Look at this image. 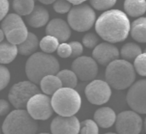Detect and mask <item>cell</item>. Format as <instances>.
I'll list each match as a JSON object with an SVG mask.
<instances>
[{
  "mask_svg": "<svg viewBox=\"0 0 146 134\" xmlns=\"http://www.w3.org/2000/svg\"><path fill=\"white\" fill-rule=\"evenodd\" d=\"M59 68V61L54 56L44 52H36L27 59L25 72L29 81L39 84L45 76L56 74Z\"/></svg>",
  "mask_w": 146,
  "mask_h": 134,
  "instance_id": "7a4b0ae2",
  "label": "cell"
},
{
  "mask_svg": "<svg viewBox=\"0 0 146 134\" xmlns=\"http://www.w3.org/2000/svg\"><path fill=\"white\" fill-rule=\"evenodd\" d=\"M124 9L128 15L139 17L146 12V0H125Z\"/></svg>",
  "mask_w": 146,
  "mask_h": 134,
  "instance_id": "7402d4cb",
  "label": "cell"
},
{
  "mask_svg": "<svg viewBox=\"0 0 146 134\" xmlns=\"http://www.w3.org/2000/svg\"><path fill=\"white\" fill-rule=\"evenodd\" d=\"M34 0H13L12 6L16 14L20 16H27L35 7Z\"/></svg>",
  "mask_w": 146,
  "mask_h": 134,
  "instance_id": "d4e9b609",
  "label": "cell"
},
{
  "mask_svg": "<svg viewBox=\"0 0 146 134\" xmlns=\"http://www.w3.org/2000/svg\"><path fill=\"white\" fill-rule=\"evenodd\" d=\"M67 1L69 2H70L71 4H73L74 5H77L82 4L87 0H67Z\"/></svg>",
  "mask_w": 146,
  "mask_h": 134,
  "instance_id": "74e56055",
  "label": "cell"
},
{
  "mask_svg": "<svg viewBox=\"0 0 146 134\" xmlns=\"http://www.w3.org/2000/svg\"><path fill=\"white\" fill-rule=\"evenodd\" d=\"M27 111L35 120L48 119L54 111L51 99L41 93L34 95L29 101L26 106Z\"/></svg>",
  "mask_w": 146,
  "mask_h": 134,
  "instance_id": "30bf717a",
  "label": "cell"
},
{
  "mask_svg": "<svg viewBox=\"0 0 146 134\" xmlns=\"http://www.w3.org/2000/svg\"><path fill=\"white\" fill-rule=\"evenodd\" d=\"M39 93L40 90L35 83L30 81H21L10 88L8 99L15 108L23 109L31 98Z\"/></svg>",
  "mask_w": 146,
  "mask_h": 134,
  "instance_id": "ba28073f",
  "label": "cell"
},
{
  "mask_svg": "<svg viewBox=\"0 0 146 134\" xmlns=\"http://www.w3.org/2000/svg\"><path fill=\"white\" fill-rule=\"evenodd\" d=\"M69 44L72 48V54L70 57L72 58H76L81 56V55L83 52V45L79 41H71Z\"/></svg>",
  "mask_w": 146,
  "mask_h": 134,
  "instance_id": "e575fe53",
  "label": "cell"
},
{
  "mask_svg": "<svg viewBox=\"0 0 146 134\" xmlns=\"http://www.w3.org/2000/svg\"><path fill=\"white\" fill-rule=\"evenodd\" d=\"M80 124L78 119L74 115H59L52 120L50 129L52 134H78Z\"/></svg>",
  "mask_w": 146,
  "mask_h": 134,
  "instance_id": "5bb4252c",
  "label": "cell"
},
{
  "mask_svg": "<svg viewBox=\"0 0 146 134\" xmlns=\"http://www.w3.org/2000/svg\"><path fill=\"white\" fill-rule=\"evenodd\" d=\"M94 9L87 4L74 5L67 15V22L70 27L78 32L89 30L96 22Z\"/></svg>",
  "mask_w": 146,
  "mask_h": 134,
  "instance_id": "8992f818",
  "label": "cell"
},
{
  "mask_svg": "<svg viewBox=\"0 0 146 134\" xmlns=\"http://www.w3.org/2000/svg\"><path fill=\"white\" fill-rule=\"evenodd\" d=\"M142 127V119L134 111H124L116 116L115 128L118 134H139Z\"/></svg>",
  "mask_w": 146,
  "mask_h": 134,
  "instance_id": "9c48e42d",
  "label": "cell"
},
{
  "mask_svg": "<svg viewBox=\"0 0 146 134\" xmlns=\"http://www.w3.org/2000/svg\"><path fill=\"white\" fill-rule=\"evenodd\" d=\"M71 70L82 81L94 80L98 73L97 62L93 57L80 56L75 58L71 64Z\"/></svg>",
  "mask_w": 146,
  "mask_h": 134,
  "instance_id": "4fadbf2b",
  "label": "cell"
},
{
  "mask_svg": "<svg viewBox=\"0 0 146 134\" xmlns=\"http://www.w3.org/2000/svg\"><path fill=\"white\" fill-rule=\"evenodd\" d=\"M117 0H90L92 7L99 11L108 10L116 3Z\"/></svg>",
  "mask_w": 146,
  "mask_h": 134,
  "instance_id": "f546056e",
  "label": "cell"
},
{
  "mask_svg": "<svg viewBox=\"0 0 146 134\" xmlns=\"http://www.w3.org/2000/svg\"><path fill=\"white\" fill-rule=\"evenodd\" d=\"M85 95L93 104L101 105L108 101L111 95L110 85L101 79H94L85 88Z\"/></svg>",
  "mask_w": 146,
  "mask_h": 134,
  "instance_id": "7c38bea8",
  "label": "cell"
},
{
  "mask_svg": "<svg viewBox=\"0 0 146 134\" xmlns=\"http://www.w3.org/2000/svg\"><path fill=\"white\" fill-rule=\"evenodd\" d=\"M0 41H2L4 40V39H5V33L1 29L0 30Z\"/></svg>",
  "mask_w": 146,
  "mask_h": 134,
  "instance_id": "ab89813d",
  "label": "cell"
},
{
  "mask_svg": "<svg viewBox=\"0 0 146 134\" xmlns=\"http://www.w3.org/2000/svg\"><path fill=\"white\" fill-rule=\"evenodd\" d=\"M1 3V20H3L7 15L9 10V2L8 0H0Z\"/></svg>",
  "mask_w": 146,
  "mask_h": 134,
  "instance_id": "d590c367",
  "label": "cell"
},
{
  "mask_svg": "<svg viewBox=\"0 0 146 134\" xmlns=\"http://www.w3.org/2000/svg\"><path fill=\"white\" fill-rule=\"evenodd\" d=\"M49 20V14L44 7L36 5L32 12L26 16L27 24L33 28H40L47 24Z\"/></svg>",
  "mask_w": 146,
  "mask_h": 134,
  "instance_id": "e0dca14e",
  "label": "cell"
},
{
  "mask_svg": "<svg viewBox=\"0 0 146 134\" xmlns=\"http://www.w3.org/2000/svg\"><path fill=\"white\" fill-rule=\"evenodd\" d=\"M141 53H142L141 47L138 44L132 42L127 43L124 44L120 52V54L123 60L128 61L135 60Z\"/></svg>",
  "mask_w": 146,
  "mask_h": 134,
  "instance_id": "cb8c5ba5",
  "label": "cell"
},
{
  "mask_svg": "<svg viewBox=\"0 0 146 134\" xmlns=\"http://www.w3.org/2000/svg\"><path fill=\"white\" fill-rule=\"evenodd\" d=\"M71 8V3L67 0H56L53 3L54 11L59 14L68 12Z\"/></svg>",
  "mask_w": 146,
  "mask_h": 134,
  "instance_id": "1f68e13d",
  "label": "cell"
},
{
  "mask_svg": "<svg viewBox=\"0 0 146 134\" xmlns=\"http://www.w3.org/2000/svg\"><path fill=\"white\" fill-rule=\"evenodd\" d=\"M126 99L133 111L139 114H146V79L134 82L128 90Z\"/></svg>",
  "mask_w": 146,
  "mask_h": 134,
  "instance_id": "8fae6325",
  "label": "cell"
},
{
  "mask_svg": "<svg viewBox=\"0 0 146 134\" xmlns=\"http://www.w3.org/2000/svg\"><path fill=\"white\" fill-rule=\"evenodd\" d=\"M39 134H50V133H40Z\"/></svg>",
  "mask_w": 146,
  "mask_h": 134,
  "instance_id": "7bdbcfd3",
  "label": "cell"
},
{
  "mask_svg": "<svg viewBox=\"0 0 146 134\" xmlns=\"http://www.w3.org/2000/svg\"><path fill=\"white\" fill-rule=\"evenodd\" d=\"M94 119L98 126L107 128L112 126L115 123L116 115L111 108L103 107L96 110L94 115Z\"/></svg>",
  "mask_w": 146,
  "mask_h": 134,
  "instance_id": "ac0fdd59",
  "label": "cell"
},
{
  "mask_svg": "<svg viewBox=\"0 0 146 134\" xmlns=\"http://www.w3.org/2000/svg\"><path fill=\"white\" fill-rule=\"evenodd\" d=\"M10 104L5 99H1L0 101V114L1 116L5 115L10 110Z\"/></svg>",
  "mask_w": 146,
  "mask_h": 134,
  "instance_id": "8d00e7d4",
  "label": "cell"
},
{
  "mask_svg": "<svg viewBox=\"0 0 146 134\" xmlns=\"http://www.w3.org/2000/svg\"><path fill=\"white\" fill-rule=\"evenodd\" d=\"M59 44L58 39L48 35L44 36L39 41V47L43 52L49 54L57 51Z\"/></svg>",
  "mask_w": 146,
  "mask_h": 134,
  "instance_id": "4316f807",
  "label": "cell"
},
{
  "mask_svg": "<svg viewBox=\"0 0 146 134\" xmlns=\"http://www.w3.org/2000/svg\"><path fill=\"white\" fill-rule=\"evenodd\" d=\"M78 134H99L98 125L92 120H83L80 124Z\"/></svg>",
  "mask_w": 146,
  "mask_h": 134,
  "instance_id": "83f0119b",
  "label": "cell"
},
{
  "mask_svg": "<svg viewBox=\"0 0 146 134\" xmlns=\"http://www.w3.org/2000/svg\"><path fill=\"white\" fill-rule=\"evenodd\" d=\"M120 55L117 48L112 43L105 42L99 44L92 51V57L100 65L107 66L119 59Z\"/></svg>",
  "mask_w": 146,
  "mask_h": 134,
  "instance_id": "9a60e30c",
  "label": "cell"
},
{
  "mask_svg": "<svg viewBox=\"0 0 146 134\" xmlns=\"http://www.w3.org/2000/svg\"><path fill=\"white\" fill-rule=\"evenodd\" d=\"M79 94L72 88L62 87L52 96L51 104L54 111L59 115L71 116L79 110L81 106Z\"/></svg>",
  "mask_w": 146,
  "mask_h": 134,
  "instance_id": "5b68a950",
  "label": "cell"
},
{
  "mask_svg": "<svg viewBox=\"0 0 146 134\" xmlns=\"http://www.w3.org/2000/svg\"><path fill=\"white\" fill-rule=\"evenodd\" d=\"M1 30L6 40L16 45L22 43L27 37V28L20 15L16 13L7 14L1 23Z\"/></svg>",
  "mask_w": 146,
  "mask_h": 134,
  "instance_id": "52a82bcc",
  "label": "cell"
},
{
  "mask_svg": "<svg viewBox=\"0 0 146 134\" xmlns=\"http://www.w3.org/2000/svg\"><path fill=\"white\" fill-rule=\"evenodd\" d=\"M38 46L39 42L36 35L34 33L29 32L27 38L18 45V53L23 56L32 55L35 53Z\"/></svg>",
  "mask_w": 146,
  "mask_h": 134,
  "instance_id": "603a6c76",
  "label": "cell"
},
{
  "mask_svg": "<svg viewBox=\"0 0 146 134\" xmlns=\"http://www.w3.org/2000/svg\"><path fill=\"white\" fill-rule=\"evenodd\" d=\"M58 56L62 58H67L71 57L72 54V48L69 43L65 42L61 43L57 49Z\"/></svg>",
  "mask_w": 146,
  "mask_h": 134,
  "instance_id": "836d02e7",
  "label": "cell"
},
{
  "mask_svg": "<svg viewBox=\"0 0 146 134\" xmlns=\"http://www.w3.org/2000/svg\"><path fill=\"white\" fill-rule=\"evenodd\" d=\"M40 3L45 4V5H49L51 3H54L56 0H38Z\"/></svg>",
  "mask_w": 146,
  "mask_h": 134,
  "instance_id": "f35d334b",
  "label": "cell"
},
{
  "mask_svg": "<svg viewBox=\"0 0 146 134\" xmlns=\"http://www.w3.org/2000/svg\"><path fill=\"white\" fill-rule=\"evenodd\" d=\"M130 34L135 41L146 43V17H140L132 22Z\"/></svg>",
  "mask_w": 146,
  "mask_h": 134,
  "instance_id": "44dd1931",
  "label": "cell"
},
{
  "mask_svg": "<svg viewBox=\"0 0 146 134\" xmlns=\"http://www.w3.org/2000/svg\"><path fill=\"white\" fill-rule=\"evenodd\" d=\"M95 29L98 35L111 43L125 40L130 32L131 24L127 15L117 9L103 12L96 19Z\"/></svg>",
  "mask_w": 146,
  "mask_h": 134,
  "instance_id": "6da1fadb",
  "label": "cell"
},
{
  "mask_svg": "<svg viewBox=\"0 0 146 134\" xmlns=\"http://www.w3.org/2000/svg\"><path fill=\"white\" fill-rule=\"evenodd\" d=\"M144 52H146V48H145V49H144Z\"/></svg>",
  "mask_w": 146,
  "mask_h": 134,
  "instance_id": "ee69618b",
  "label": "cell"
},
{
  "mask_svg": "<svg viewBox=\"0 0 146 134\" xmlns=\"http://www.w3.org/2000/svg\"><path fill=\"white\" fill-rule=\"evenodd\" d=\"M133 66L139 75L146 77V52L141 53L135 58Z\"/></svg>",
  "mask_w": 146,
  "mask_h": 134,
  "instance_id": "f1b7e54d",
  "label": "cell"
},
{
  "mask_svg": "<svg viewBox=\"0 0 146 134\" xmlns=\"http://www.w3.org/2000/svg\"><path fill=\"white\" fill-rule=\"evenodd\" d=\"M56 76L61 81L63 87L72 89L76 87L78 78L72 70L64 69L59 71Z\"/></svg>",
  "mask_w": 146,
  "mask_h": 134,
  "instance_id": "484cf974",
  "label": "cell"
},
{
  "mask_svg": "<svg viewBox=\"0 0 146 134\" xmlns=\"http://www.w3.org/2000/svg\"><path fill=\"white\" fill-rule=\"evenodd\" d=\"M10 79V73L9 69L1 65L0 66V86L2 90L9 84Z\"/></svg>",
  "mask_w": 146,
  "mask_h": 134,
  "instance_id": "d6a6232c",
  "label": "cell"
},
{
  "mask_svg": "<svg viewBox=\"0 0 146 134\" xmlns=\"http://www.w3.org/2000/svg\"><path fill=\"white\" fill-rule=\"evenodd\" d=\"M18 53V45L6 40L1 42L0 61L2 64H7L12 62Z\"/></svg>",
  "mask_w": 146,
  "mask_h": 134,
  "instance_id": "d6986e66",
  "label": "cell"
},
{
  "mask_svg": "<svg viewBox=\"0 0 146 134\" xmlns=\"http://www.w3.org/2000/svg\"><path fill=\"white\" fill-rule=\"evenodd\" d=\"M99 43L98 36L92 32H89L84 35L82 38L83 44L88 49H94Z\"/></svg>",
  "mask_w": 146,
  "mask_h": 134,
  "instance_id": "4dcf8cb0",
  "label": "cell"
},
{
  "mask_svg": "<svg viewBox=\"0 0 146 134\" xmlns=\"http://www.w3.org/2000/svg\"><path fill=\"white\" fill-rule=\"evenodd\" d=\"M144 129H145V131L146 132V118H145V120H144Z\"/></svg>",
  "mask_w": 146,
  "mask_h": 134,
  "instance_id": "60d3db41",
  "label": "cell"
},
{
  "mask_svg": "<svg viewBox=\"0 0 146 134\" xmlns=\"http://www.w3.org/2000/svg\"><path fill=\"white\" fill-rule=\"evenodd\" d=\"M40 87L42 91L47 95H52L56 91L63 87L62 83L56 74L48 75L40 81Z\"/></svg>",
  "mask_w": 146,
  "mask_h": 134,
  "instance_id": "ffe728a7",
  "label": "cell"
},
{
  "mask_svg": "<svg viewBox=\"0 0 146 134\" xmlns=\"http://www.w3.org/2000/svg\"><path fill=\"white\" fill-rule=\"evenodd\" d=\"M46 34L55 37L59 42L64 43L71 36V27L65 20L60 18H55L47 24Z\"/></svg>",
  "mask_w": 146,
  "mask_h": 134,
  "instance_id": "2e32d148",
  "label": "cell"
},
{
  "mask_svg": "<svg viewBox=\"0 0 146 134\" xmlns=\"http://www.w3.org/2000/svg\"><path fill=\"white\" fill-rule=\"evenodd\" d=\"M136 71L133 65L123 59H117L107 66L105 72L106 82L116 90H124L135 82Z\"/></svg>",
  "mask_w": 146,
  "mask_h": 134,
  "instance_id": "3957f363",
  "label": "cell"
},
{
  "mask_svg": "<svg viewBox=\"0 0 146 134\" xmlns=\"http://www.w3.org/2000/svg\"><path fill=\"white\" fill-rule=\"evenodd\" d=\"M2 129L3 134H35L38 123L27 110L16 109L5 118Z\"/></svg>",
  "mask_w": 146,
  "mask_h": 134,
  "instance_id": "277c9868",
  "label": "cell"
},
{
  "mask_svg": "<svg viewBox=\"0 0 146 134\" xmlns=\"http://www.w3.org/2000/svg\"><path fill=\"white\" fill-rule=\"evenodd\" d=\"M104 134H118V133H113V132H108V133H106Z\"/></svg>",
  "mask_w": 146,
  "mask_h": 134,
  "instance_id": "b9f144b4",
  "label": "cell"
}]
</instances>
